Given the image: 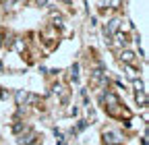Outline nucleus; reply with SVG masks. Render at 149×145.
<instances>
[{
	"mask_svg": "<svg viewBox=\"0 0 149 145\" xmlns=\"http://www.w3.org/2000/svg\"><path fill=\"white\" fill-rule=\"evenodd\" d=\"M135 87L139 89V91H143V83H141V81H135Z\"/></svg>",
	"mask_w": 149,
	"mask_h": 145,
	"instance_id": "obj_5",
	"label": "nucleus"
},
{
	"mask_svg": "<svg viewBox=\"0 0 149 145\" xmlns=\"http://www.w3.org/2000/svg\"><path fill=\"white\" fill-rule=\"evenodd\" d=\"M110 4H112V8H120L122 0H110Z\"/></svg>",
	"mask_w": 149,
	"mask_h": 145,
	"instance_id": "obj_4",
	"label": "nucleus"
},
{
	"mask_svg": "<svg viewBox=\"0 0 149 145\" xmlns=\"http://www.w3.org/2000/svg\"><path fill=\"white\" fill-rule=\"evenodd\" d=\"M35 141V133H31V135H27V137H21L19 139V145H29V143H33Z\"/></svg>",
	"mask_w": 149,
	"mask_h": 145,
	"instance_id": "obj_1",
	"label": "nucleus"
},
{
	"mask_svg": "<svg viewBox=\"0 0 149 145\" xmlns=\"http://www.w3.org/2000/svg\"><path fill=\"white\" fill-rule=\"evenodd\" d=\"M133 58H135V54H133V52H128V50L122 52V60H124V62H133Z\"/></svg>",
	"mask_w": 149,
	"mask_h": 145,
	"instance_id": "obj_3",
	"label": "nucleus"
},
{
	"mask_svg": "<svg viewBox=\"0 0 149 145\" xmlns=\"http://www.w3.org/2000/svg\"><path fill=\"white\" fill-rule=\"evenodd\" d=\"M104 141H108V143H118V139H116L114 133H104Z\"/></svg>",
	"mask_w": 149,
	"mask_h": 145,
	"instance_id": "obj_2",
	"label": "nucleus"
},
{
	"mask_svg": "<svg viewBox=\"0 0 149 145\" xmlns=\"http://www.w3.org/2000/svg\"><path fill=\"white\" fill-rule=\"evenodd\" d=\"M48 2V0H37V4H46Z\"/></svg>",
	"mask_w": 149,
	"mask_h": 145,
	"instance_id": "obj_6",
	"label": "nucleus"
}]
</instances>
